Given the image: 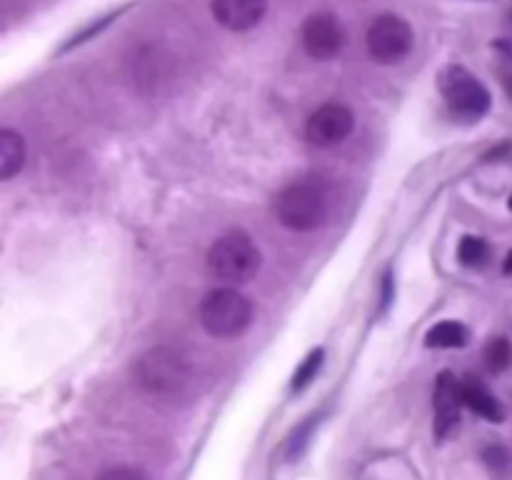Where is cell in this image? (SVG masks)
Wrapping results in <instances>:
<instances>
[{
	"mask_svg": "<svg viewBox=\"0 0 512 480\" xmlns=\"http://www.w3.org/2000/svg\"><path fill=\"white\" fill-rule=\"evenodd\" d=\"M135 380L140 388L158 398H173L193 378L190 360L170 345H158L143 353L135 363Z\"/></svg>",
	"mask_w": 512,
	"mask_h": 480,
	"instance_id": "obj_1",
	"label": "cell"
},
{
	"mask_svg": "<svg viewBox=\"0 0 512 480\" xmlns=\"http://www.w3.org/2000/svg\"><path fill=\"white\" fill-rule=\"evenodd\" d=\"M328 193L315 180H295L285 185L275 198V218L283 228L310 233L328 218Z\"/></svg>",
	"mask_w": 512,
	"mask_h": 480,
	"instance_id": "obj_2",
	"label": "cell"
},
{
	"mask_svg": "<svg viewBox=\"0 0 512 480\" xmlns=\"http://www.w3.org/2000/svg\"><path fill=\"white\" fill-rule=\"evenodd\" d=\"M260 263H263L260 248L250 235L240 230L220 235L208 250V273L220 283H248L260 270Z\"/></svg>",
	"mask_w": 512,
	"mask_h": 480,
	"instance_id": "obj_3",
	"label": "cell"
},
{
	"mask_svg": "<svg viewBox=\"0 0 512 480\" xmlns=\"http://www.w3.org/2000/svg\"><path fill=\"white\" fill-rule=\"evenodd\" d=\"M250 320H253V305L230 285L210 290L200 303V325L213 338H238L248 330Z\"/></svg>",
	"mask_w": 512,
	"mask_h": 480,
	"instance_id": "obj_4",
	"label": "cell"
},
{
	"mask_svg": "<svg viewBox=\"0 0 512 480\" xmlns=\"http://www.w3.org/2000/svg\"><path fill=\"white\" fill-rule=\"evenodd\" d=\"M438 88L458 118L480 120L490 110V90L465 65H445L438 73Z\"/></svg>",
	"mask_w": 512,
	"mask_h": 480,
	"instance_id": "obj_5",
	"label": "cell"
},
{
	"mask_svg": "<svg viewBox=\"0 0 512 480\" xmlns=\"http://www.w3.org/2000/svg\"><path fill=\"white\" fill-rule=\"evenodd\" d=\"M410 48H413V28L400 15H380L368 28V50L378 63H400L410 53Z\"/></svg>",
	"mask_w": 512,
	"mask_h": 480,
	"instance_id": "obj_6",
	"label": "cell"
},
{
	"mask_svg": "<svg viewBox=\"0 0 512 480\" xmlns=\"http://www.w3.org/2000/svg\"><path fill=\"white\" fill-rule=\"evenodd\" d=\"M355 115L343 103H325L315 110L305 123V138L315 148H330L338 145L353 133Z\"/></svg>",
	"mask_w": 512,
	"mask_h": 480,
	"instance_id": "obj_7",
	"label": "cell"
},
{
	"mask_svg": "<svg viewBox=\"0 0 512 480\" xmlns=\"http://www.w3.org/2000/svg\"><path fill=\"white\" fill-rule=\"evenodd\" d=\"M303 48L315 60H333L343 50L345 33L340 28L338 18L330 13L310 15L303 25Z\"/></svg>",
	"mask_w": 512,
	"mask_h": 480,
	"instance_id": "obj_8",
	"label": "cell"
},
{
	"mask_svg": "<svg viewBox=\"0 0 512 480\" xmlns=\"http://www.w3.org/2000/svg\"><path fill=\"white\" fill-rule=\"evenodd\" d=\"M460 405H463L460 380L450 370H445L435 380V435L438 438H445L460 423Z\"/></svg>",
	"mask_w": 512,
	"mask_h": 480,
	"instance_id": "obj_9",
	"label": "cell"
},
{
	"mask_svg": "<svg viewBox=\"0 0 512 480\" xmlns=\"http://www.w3.org/2000/svg\"><path fill=\"white\" fill-rule=\"evenodd\" d=\"M210 8L223 28L243 33V30L255 28L265 18L268 0H213Z\"/></svg>",
	"mask_w": 512,
	"mask_h": 480,
	"instance_id": "obj_10",
	"label": "cell"
},
{
	"mask_svg": "<svg viewBox=\"0 0 512 480\" xmlns=\"http://www.w3.org/2000/svg\"><path fill=\"white\" fill-rule=\"evenodd\" d=\"M460 390H463V403L475 415L490 420V423H500L503 420V405L498 403V398L478 378L468 375L465 380H460Z\"/></svg>",
	"mask_w": 512,
	"mask_h": 480,
	"instance_id": "obj_11",
	"label": "cell"
},
{
	"mask_svg": "<svg viewBox=\"0 0 512 480\" xmlns=\"http://www.w3.org/2000/svg\"><path fill=\"white\" fill-rule=\"evenodd\" d=\"M25 165V140L15 130H0V178L10 180Z\"/></svg>",
	"mask_w": 512,
	"mask_h": 480,
	"instance_id": "obj_12",
	"label": "cell"
},
{
	"mask_svg": "<svg viewBox=\"0 0 512 480\" xmlns=\"http://www.w3.org/2000/svg\"><path fill=\"white\" fill-rule=\"evenodd\" d=\"M465 343H468V328L460 325L458 320H440V323H435L433 328L425 333V345H428V348L450 350L463 348Z\"/></svg>",
	"mask_w": 512,
	"mask_h": 480,
	"instance_id": "obj_13",
	"label": "cell"
},
{
	"mask_svg": "<svg viewBox=\"0 0 512 480\" xmlns=\"http://www.w3.org/2000/svg\"><path fill=\"white\" fill-rule=\"evenodd\" d=\"M512 363V345L508 338H495L490 340V345L485 348V365H488L493 373H503Z\"/></svg>",
	"mask_w": 512,
	"mask_h": 480,
	"instance_id": "obj_14",
	"label": "cell"
},
{
	"mask_svg": "<svg viewBox=\"0 0 512 480\" xmlns=\"http://www.w3.org/2000/svg\"><path fill=\"white\" fill-rule=\"evenodd\" d=\"M490 248L483 238H475V235H468V238L460 240L458 258L460 263L468 265V268H475V265H483L488 260Z\"/></svg>",
	"mask_w": 512,
	"mask_h": 480,
	"instance_id": "obj_15",
	"label": "cell"
},
{
	"mask_svg": "<svg viewBox=\"0 0 512 480\" xmlns=\"http://www.w3.org/2000/svg\"><path fill=\"white\" fill-rule=\"evenodd\" d=\"M323 355H325L323 350L318 348V350H313V353H310L303 363H300V368L295 370V375H293V393L305 390L310 383H313L315 375H318V370H320V365H323Z\"/></svg>",
	"mask_w": 512,
	"mask_h": 480,
	"instance_id": "obj_16",
	"label": "cell"
},
{
	"mask_svg": "<svg viewBox=\"0 0 512 480\" xmlns=\"http://www.w3.org/2000/svg\"><path fill=\"white\" fill-rule=\"evenodd\" d=\"M98 480H148V475L138 468H128V465H115L105 473L98 475Z\"/></svg>",
	"mask_w": 512,
	"mask_h": 480,
	"instance_id": "obj_17",
	"label": "cell"
},
{
	"mask_svg": "<svg viewBox=\"0 0 512 480\" xmlns=\"http://www.w3.org/2000/svg\"><path fill=\"white\" fill-rule=\"evenodd\" d=\"M115 15H118V13H110V15H105V18H100V20H98V23L88 25V28H85V30H83V33L73 35V40H70V43H68V45H65V48H63V50H70V48H75V45H80V43H85V40H88V38H93V35H95V33H98V30L108 28V25H110V23H113V18H115Z\"/></svg>",
	"mask_w": 512,
	"mask_h": 480,
	"instance_id": "obj_18",
	"label": "cell"
},
{
	"mask_svg": "<svg viewBox=\"0 0 512 480\" xmlns=\"http://www.w3.org/2000/svg\"><path fill=\"white\" fill-rule=\"evenodd\" d=\"M503 270H505V275H512V250L508 255H505V263H503Z\"/></svg>",
	"mask_w": 512,
	"mask_h": 480,
	"instance_id": "obj_19",
	"label": "cell"
},
{
	"mask_svg": "<svg viewBox=\"0 0 512 480\" xmlns=\"http://www.w3.org/2000/svg\"><path fill=\"white\" fill-rule=\"evenodd\" d=\"M505 90H508V93H510V98H512V73L505 75Z\"/></svg>",
	"mask_w": 512,
	"mask_h": 480,
	"instance_id": "obj_20",
	"label": "cell"
},
{
	"mask_svg": "<svg viewBox=\"0 0 512 480\" xmlns=\"http://www.w3.org/2000/svg\"><path fill=\"white\" fill-rule=\"evenodd\" d=\"M510 210H512V195H510Z\"/></svg>",
	"mask_w": 512,
	"mask_h": 480,
	"instance_id": "obj_21",
	"label": "cell"
}]
</instances>
